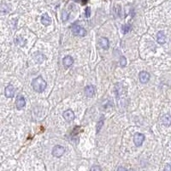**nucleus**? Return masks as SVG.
Returning <instances> with one entry per match:
<instances>
[{"label":"nucleus","instance_id":"1","mask_svg":"<svg viewBox=\"0 0 171 171\" xmlns=\"http://www.w3.org/2000/svg\"><path fill=\"white\" fill-rule=\"evenodd\" d=\"M32 87L35 92H42L45 91V89L46 87V82L41 76H40V77H37V78L33 80Z\"/></svg>","mask_w":171,"mask_h":171},{"label":"nucleus","instance_id":"2","mask_svg":"<svg viewBox=\"0 0 171 171\" xmlns=\"http://www.w3.org/2000/svg\"><path fill=\"white\" fill-rule=\"evenodd\" d=\"M72 32L74 35L75 36H80V37H84L87 35V31L84 29L82 27L79 26L77 24H74L72 27Z\"/></svg>","mask_w":171,"mask_h":171},{"label":"nucleus","instance_id":"3","mask_svg":"<svg viewBox=\"0 0 171 171\" xmlns=\"http://www.w3.org/2000/svg\"><path fill=\"white\" fill-rule=\"evenodd\" d=\"M64 151L65 149L62 145H55L52 149V155L56 158H59L64 155Z\"/></svg>","mask_w":171,"mask_h":171},{"label":"nucleus","instance_id":"4","mask_svg":"<svg viewBox=\"0 0 171 171\" xmlns=\"http://www.w3.org/2000/svg\"><path fill=\"white\" fill-rule=\"evenodd\" d=\"M144 140H145V135L144 134L140 133H137L134 134L133 142H134V145L136 146H140L143 144Z\"/></svg>","mask_w":171,"mask_h":171},{"label":"nucleus","instance_id":"5","mask_svg":"<svg viewBox=\"0 0 171 171\" xmlns=\"http://www.w3.org/2000/svg\"><path fill=\"white\" fill-rule=\"evenodd\" d=\"M139 77H140V82L143 83V84H145L150 80V74L146 71H141L139 75Z\"/></svg>","mask_w":171,"mask_h":171},{"label":"nucleus","instance_id":"6","mask_svg":"<svg viewBox=\"0 0 171 171\" xmlns=\"http://www.w3.org/2000/svg\"><path fill=\"white\" fill-rule=\"evenodd\" d=\"M63 116H64V118L67 121H72L75 117L74 112L71 110H68L64 111Z\"/></svg>","mask_w":171,"mask_h":171},{"label":"nucleus","instance_id":"7","mask_svg":"<svg viewBox=\"0 0 171 171\" xmlns=\"http://www.w3.org/2000/svg\"><path fill=\"white\" fill-rule=\"evenodd\" d=\"M5 96L7 98H13L15 95V88L12 85H9L5 87Z\"/></svg>","mask_w":171,"mask_h":171},{"label":"nucleus","instance_id":"8","mask_svg":"<svg viewBox=\"0 0 171 171\" xmlns=\"http://www.w3.org/2000/svg\"><path fill=\"white\" fill-rule=\"evenodd\" d=\"M85 93L88 98H92L95 94V87L92 85L87 86L86 88H85Z\"/></svg>","mask_w":171,"mask_h":171},{"label":"nucleus","instance_id":"9","mask_svg":"<svg viewBox=\"0 0 171 171\" xmlns=\"http://www.w3.org/2000/svg\"><path fill=\"white\" fill-rule=\"evenodd\" d=\"M26 105L25 98L22 96H18L16 98V108L18 110H22Z\"/></svg>","mask_w":171,"mask_h":171},{"label":"nucleus","instance_id":"10","mask_svg":"<svg viewBox=\"0 0 171 171\" xmlns=\"http://www.w3.org/2000/svg\"><path fill=\"white\" fill-rule=\"evenodd\" d=\"M73 63H74V60H73V58L70 56H67L63 59V64H64V65L66 68H69L70 66L73 64Z\"/></svg>","mask_w":171,"mask_h":171},{"label":"nucleus","instance_id":"11","mask_svg":"<svg viewBox=\"0 0 171 171\" xmlns=\"http://www.w3.org/2000/svg\"><path fill=\"white\" fill-rule=\"evenodd\" d=\"M41 22H42V24H43V25H45V26H48V25H50V24H51L52 20H51L50 16H49L47 14H44V15L41 16Z\"/></svg>","mask_w":171,"mask_h":171},{"label":"nucleus","instance_id":"12","mask_svg":"<svg viewBox=\"0 0 171 171\" xmlns=\"http://www.w3.org/2000/svg\"><path fill=\"white\" fill-rule=\"evenodd\" d=\"M157 40L161 45H163L166 42V37H165V34H163V32H162V31L158 32V34H157Z\"/></svg>","mask_w":171,"mask_h":171},{"label":"nucleus","instance_id":"13","mask_svg":"<svg viewBox=\"0 0 171 171\" xmlns=\"http://www.w3.org/2000/svg\"><path fill=\"white\" fill-rule=\"evenodd\" d=\"M99 45L103 49L107 50L109 48V40L106 38H104V37L100 38L99 39Z\"/></svg>","mask_w":171,"mask_h":171},{"label":"nucleus","instance_id":"14","mask_svg":"<svg viewBox=\"0 0 171 171\" xmlns=\"http://www.w3.org/2000/svg\"><path fill=\"white\" fill-rule=\"evenodd\" d=\"M162 122L164 126L169 127L171 125V116L170 115H165L162 118Z\"/></svg>","mask_w":171,"mask_h":171},{"label":"nucleus","instance_id":"15","mask_svg":"<svg viewBox=\"0 0 171 171\" xmlns=\"http://www.w3.org/2000/svg\"><path fill=\"white\" fill-rule=\"evenodd\" d=\"M131 30V25H128V24H126V25H123L122 27H121V31H122V33L124 34H128L129 31Z\"/></svg>","mask_w":171,"mask_h":171},{"label":"nucleus","instance_id":"16","mask_svg":"<svg viewBox=\"0 0 171 171\" xmlns=\"http://www.w3.org/2000/svg\"><path fill=\"white\" fill-rule=\"evenodd\" d=\"M120 64L121 66H122V67H124V66L126 65V64H127V61H126V58L124 57H121V61H120Z\"/></svg>","mask_w":171,"mask_h":171},{"label":"nucleus","instance_id":"17","mask_svg":"<svg viewBox=\"0 0 171 171\" xmlns=\"http://www.w3.org/2000/svg\"><path fill=\"white\" fill-rule=\"evenodd\" d=\"M91 15V8L90 7H87L86 9V16L87 17H90Z\"/></svg>","mask_w":171,"mask_h":171},{"label":"nucleus","instance_id":"18","mask_svg":"<svg viewBox=\"0 0 171 171\" xmlns=\"http://www.w3.org/2000/svg\"><path fill=\"white\" fill-rule=\"evenodd\" d=\"M68 14L67 13V12H65V11H64V12H63V20L65 22V21L68 20Z\"/></svg>","mask_w":171,"mask_h":171},{"label":"nucleus","instance_id":"19","mask_svg":"<svg viewBox=\"0 0 171 171\" xmlns=\"http://www.w3.org/2000/svg\"><path fill=\"white\" fill-rule=\"evenodd\" d=\"M91 171H101V169L98 166H93L91 169Z\"/></svg>","mask_w":171,"mask_h":171},{"label":"nucleus","instance_id":"20","mask_svg":"<svg viewBox=\"0 0 171 171\" xmlns=\"http://www.w3.org/2000/svg\"><path fill=\"white\" fill-rule=\"evenodd\" d=\"M163 171H171V166L170 164H166L164 169H163Z\"/></svg>","mask_w":171,"mask_h":171},{"label":"nucleus","instance_id":"21","mask_svg":"<svg viewBox=\"0 0 171 171\" xmlns=\"http://www.w3.org/2000/svg\"><path fill=\"white\" fill-rule=\"evenodd\" d=\"M103 122H104V120H103V119H102L101 122H98V128H97V131L98 132L99 131V128H102V124H103Z\"/></svg>","mask_w":171,"mask_h":171},{"label":"nucleus","instance_id":"22","mask_svg":"<svg viewBox=\"0 0 171 171\" xmlns=\"http://www.w3.org/2000/svg\"><path fill=\"white\" fill-rule=\"evenodd\" d=\"M117 171H128V170H127L125 168H123V167H119Z\"/></svg>","mask_w":171,"mask_h":171},{"label":"nucleus","instance_id":"23","mask_svg":"<svg viewBox=\"0 0 171 171\" xmlns=\"http://www.w3.org/2000/svg\"><path fill=\"white\" fill-rule=\"evenodd\" d=\"M88 2V0H81V3L82 4H86Z\"/></svg>","mask_w":171,"mask_h":171},{"label":"nucleus","instance_id":"24","mask_svg":"<svg viewBox=\"0 0 171 171\" xmlns=\"http://www.w3.org/2000/svg\"><path fill=\"white\" fill-rule=\"evenodd\" d=\"M128 171H134L133 170H128Z\"/></svg>","mask_w":171,"mask_h":171},{"label":"nucleus","instance_id":"25","mask_svg":"<svg viewBox=\"0 0 171 171\" xmlns=\"http://www.w3.org/2000/svg\"><path fill=\"white\" fill-rule=\"evenodd\" d=\"M75 1H78V0H75Z\"/></svg>","mask_w":171,"mask_h":171}]
</instances>
